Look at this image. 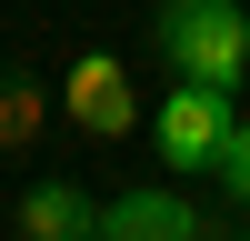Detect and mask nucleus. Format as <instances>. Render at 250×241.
<instances>
[{
    "instance_id": "f257e3e1",
    "label": "nucleus",
    "mask_w": 250,
    "mask_h": 241,
    "mask_svg": "<svg viewBox=\"0 0 250 241\" xmlns=\"http://www.w3.org/2000/svg\"><path fill=\"white\" fill-rule=\"evenodd\" d=\"M150 40L180 80H210V91H240V71H250V10L240 0H160Z\"/></svg>"
},
{
    "instance_id": "f03ea898",
    "label": "nucleus",
    "mask_w": 250,
    "mask_h": 241,
    "mask_svg": "<svg viewBox=\"0 0 250 241\" xmlns=\"http://www.w3.org/2000/svg\"><path fill=\"white\" fill-rule=\"evenodd\" d=\"M230 131H240V111H230V91H210V80H180V91L150 111V141H160L170 171H220Z\"/></svg>"
},
{
    "instance_id": "7ed1b4c3",
    "label": "nucleus",
    "mask_w": 250,
    "mask_h": 241,
    "mask_svg": "<svg viewBox=\"0 0 250 241\" xmlns=\"http://www.w3.org/2000/svg\"><path fill=\"white\" fill-rule=\"evenodd\" d=\"M60 111H70L90 141H120V131L140 120V91H130V71H120L110 50H80L70 80H60Z\"/></svg>"
},
{
    "instance_id": "20e7f679",
    "label": "nucleus",
    "mask_w": 250,
    "mask_h": 241,
    "mask_svg": "<svg viewBox=\"0 0 250 241\" xmlns=\"http://www.w3.org/2000/svg\"><path fill=\"white\" fill-rule=\"evenodd\" d=\"M90 241H200V211L180 191H110Z\"/></svg>"
},
{
    "instance_id": "39448f33",
    "label": "nucleus",
    "mask_w": 250,
    "mask_h": 241,
    "mask_svg": "<svg viewBox=\"0 0 250 241\" xmlns=\"http://www.w3.org/2000/svg\"><path fill=\"white\" fill-rule=\"evenodd\" d=\"M100 231V201L80 181H30L20 191V241H90Z\"/></svg>"
},
{
    "instance_id": "423d86ee",
    "label": "nucleus",
    "mask_w": 250,
    "mask_h": 241,
    "mask_svg": "<svg viewBox=\"0 0 250 241\" xmlns=\"http://www.w3.org/2000/svg\"><path fill=\"white\" fill-rule=\"evenodd\" d=\"M40 131V80H0V151Z\"/></svg>"
},
{
    "instance_id": "0eeeda50",
    "label": "nucleus",
    "mask_w": 250,
    "mask_h": 241,
    "mask_svg": "<svg viewBox=\"0 0 250 241\" xmlns=\"http://www.w3.org/2000/svg\"><path fill=\"white\" fill-rule=\"evenodd\" d=\"M220 191L250 211V111H240V131H230V151H220Z\"/></svg>"
}]
</instances>
